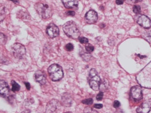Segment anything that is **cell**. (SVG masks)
I'll return each mask as SVG.
<instances>
[{"instance_id": "9c48e42d", "label": "cell", "mask_w": 151, "mask_h": 113, "mask_svg": "<svg viewBox=\"0 0 151 113\" xmlns=\"http://www.w3.org/2000/svg\"><path fill=\"white\" fill-rule=\"evenodd\" d=\"M47 34L48 36L50 38H55L58 36L59 34V29L57 26L55 24L51 23L47 26Z\"/></svg>"}, {"instance_id": "277c9868", "label": "cell", "mask_w": 151, "mask_h": 113, "mask_svg": "<svg viewBox=\"0 0 151 113\" xmlns=\"http://www.w3.org/2000/svg\"><path fill=\"white\" fill-rule=\"evenodd\" d=\"M35 9L40 17L44 19H49L52 16V9L47 4L39 2L35 5Z\"/></svg>"}, {"instance_id": "7a4b0ae2", "label": "cell", "mask_w": 151, "mask_h": 113, "mask_svg": "<svg viewBox=\"0 0 151 113\" xmlns=\"http://www.w3.org/2000/svg\"><path fill=\"white\" fill-rule=\"evenodd\" d=\"M88 82L90 87L94 91H98L100 88L101 79L96 69H91L89 73Z\"/></svg>"}, {"instance_id": "83f0119b", "label": "cell", "mask_w": 151, "mask_h": 113, "mask_svg": "<svg viewBox=\"0 0 151 113\" xmlns=\"http://www.w3.org/2000/svg\"><path fill=\"white\" fill-rule=\"evenodd\" d=\"M129 3H131V4H135V3H137L140 0H127Z\"/></svg>"}, {"instance_id": "6da1fadb", "label": "cell", "mask_w": 151, "mask_h": 113, "mask_svg": "<svg viewBox=\"0 0 151 113\" xmlns=\"http://www.w3.org/2000/svg\"><path fill=\"white\" fill-rule=\"evenodd\" d=\"M63 31L68 37L77 39L80 35L79 29L73 21H68L63 25Z\"/></svg>"}, {"instance_id": "ba28073f", "label": "cell", "mask_w": 151, "mask_h": 113, "mask_svg": "<svg viewBox=\"0 0 151 113\" xmlns=\"http://www.w3.org/2000/svg\"><path fill=\"white\" fill-rule=\"evenodd\" d=\"M85 20L89 24H93L98 21V13L95 11L90 10L85 15Z\"/></svg>"}, {"instance_id": "5bb4252c", "label": "cell", "mask_w": 151, "mask_h": 113, "mask_svg": "<svg viewBox=\"0 0 151 113\" xmlns=\"http://www.w3.org/2000/svg\"><path fill=\"white\" fill-rule=\"evenodd\" d=\"M62 1L66 8L72 9L78 6L79 0H62Z\"/></svg>"}, {"instance_id": "7c38bea8", "label": "cell", "mask_w": 151, "mask_h": 113, "mask_svg": "<svg viewBox=\"0 0 151 113\" xmlns=\"http://www.w3.org/2000/svg\"><path fill=\"white\" fill-rule=\"evenodd\" d=\"M59 102L55 99H52V101H49L47 106V109H46V112H55L57 109L58 107L59 106Z\"/></svg>"}, {"instance_id": "ac0fdd59", "label": "cell", "mask_w": 151, "mask_h": 113, "mask_svg": "<svg viewBox=\"0 0 151 113\" xmlns=\"http://www.w3.org/2000/svg\"><path fill=\"white\" fill-rule=\"evenodd\" d=\"M82 103L87 104V105H91V104L93 103V99L91 98L86 99H85V100L82 101Z\"/></svg>"}, {"instance_id": "7402d4cb", "label": "cell", "mask_w": 151, "mask_h": 113, "mask_svg": "<svg viewBox=\"0 0 151 113\" xmlns=\"http://www.w3.org/2000/svg\"><path fill=\"white\" fill-rule=\"evenodd\" d=\"M7 41V38L4 34L1 33V44H5Z\"/></svg>"}, {"instance_id": "8fae6325", "label": "cell", "mask_w": 151, "mask_h": 113, "mask_svg": "<svg viewBox=\"0 0 151 113\" xmlns=\"http://www.w3.org/2000/svg\"><path fill=\"white\" fill-rule=\"evenodd\" d=\"M151 110V101H145L138 109H137V112L147 113Z\"/></svg>"}, {"instance_id": "5b68a950", "label": "cell", "mask_w": 151, "mask_h": 113, "mask_svg": "<svg viewBox=\"0 0 151 113\" xmlns=\"http://www.w3.org/2000/svg\"><path fill=\"white\" fill-rule=\"evenodd\" d=\"M12 50L13 56L18 59L22 58L25 56L26 52L25 46L19 43H16V44H13Z\"/></svg>"}, {"instance_id": "cb8c5ba5", "label": "cell", "mask_w": 151, "mask_h": 113, "mask_svg": "<svg viewBox=\"0 0 151 113\" xmlns=\"http://www.w3.org/2000/svg\"><path fill=\"white\" fill-rule=\"evenodd\" d=\"M103 97H104V93H103V92H101H101H99L98 93V95H97L96 99L98 101H101V100H102Z\"/></svg>"}, {"instance_id": "52a82bcc", "label": "cell", "mask_w": 151, "mask_h": 113, "mask_svg": "<svg viewBox=\"0 0 151 113\" xmlns=\"http://www.w3.org/2000/svg\"><path fill=\"white\" fill-rule=\"evenodd\" d=\"M131 97L134 101H141L142 98V88L139 86H134L131 89Z\"/></svg>"}, {"instance_id": "f1b7e54d", "label": "cell", "mask_w": 151, "mask_h": 113, "mask_svg": "<svg viewBox=\"0 0 151 113\" xmlns=\"http://www.w3.org/2000/svg\"><path fill=\"white\" fill-rule=\"evenodd\" d=\"M124 2V0H116V4L117 5H122Z\"/></svg>"}, {"instance_id": "30bf717a", "label": "cell", "mask_w": 151, "mask_h": 113, "mask_svg": "<svg viewBox=\"0 0 151 113\" xmlns=\"http://www.w3.org/2000/svg\"><path fill=\"white\" fill-rule=\"evenodd\" d=\"M10 91L9 86L7 83L4 80H1L0 82V94L1 97L5 98H7L9 96Z\"/></svg>"}, {"instance_id": "2e32d148", "label": "cell", "mask_w": 151, "mask_h": 113, "mask_svg": "<svg viewBox=\"0 0 151 113\" xmlns=\"http://www.w3.org/2000/svg\"><path fill=\"white\" fill-rule=\"evenodd\" d=\"M68 95H67V97L63 96L66 99V101H63V104H64V105L70 106L71 103H72V99L70 97H68Z\"/></svg>"}, {"instance_id": "e0dca14e", "label": "cell", "mask_w": 151, "mask_h": 113, "mask_svg": "<svg viewBox=\"0 0 151 113\" xmlns=\"http://www.w3.org/2000/svg\"><path fill=\"white\" fill-rule=\"evenodd\" d=\"M86 50L88 53H91L94 50V47L91 44H88L86 46Z\"/></svg>"}, {"instance_id": "d6986e66", "label": "cell", "mask_w": 151, "mask_h": 113, "mask_svg": "<svg viewBox=\"0 0 151 113\" xmlns=\"http://www.w3.org/2000/svg\"><path fill=\"white\" fill-rule=\"evenodd\" d=\"M133 11L134 13H136V14H139V13H141V7L139 5H134L133 8Z\"/></svg>"}, {"instance_id": "3957f363", "label": "cell", "mask_w": 151, "mask_h": 113, "mask_svg": "<svg viewBox=\"0 0 151 113\" xmlns=\"http://www.w3.org/2000/svg\"><path fill=\"white\" fill-rule=\"evenodd\" d=\"M48 72L50 79L54 82H57L63 77V68L58 64H52L48 69Z\"/></svg>"}, {"instance_id": "8992f818", "label": "cell", "mask_w": 151, "mask_h": 113, "mask_svg": "<svg viewBox=\"0 0 151 113\" xmlns=\"http://www.w3.org/2000/svg\"><path fill=\"white\" fill-rule=\"evenodd\" d=\"M137 23L140 26L145 29H149L151 27V21L150 19L144 15H138L135 17Z\"/></svg>"}, {"instance_id": "9a60e30c", "label": "cell", "mask_w": 151, "mask_h": 113, "mask_svg": "<svg viewBox=\"0 0 151 113\" xmlns=\"http://www.w3.org/2000/svg\"><path fill=\"white\" fill-rule=\"evenodd\" d=\"M12 91L13 92H16V91H19L20 89V85L18 84L17 83H16L15 81H12Z\"/></svg>"}, {"instance_id": "4dcf8cb0", "label": "cell", "mask_w": 151, "mask_h": 113, "mask_svg": "<svg viewBox=\"0 0 151 113\" xmlns=\"http://www.w3.org/2000/svg\"><path fill=\"white\" fill-rule=\"evenodd\" d=\"M11 1H13L15 4H18V1H16V0H11Z\"/></svg>"}, {"instance_id": "ffe728a7", "label": "cell", "mask_w": 151, "mask_h": 113, "mask_svg": "<svg viewBox=\"0 0 151 113\" xmlns=\"http://www.w3.org/2000/svg\"><path fill=\"white\" fill-rule=\"evenodd\" d=\"M79 41L82 44H88V39L87 38L85 37H80L79 38Z\"/></svg>"}, {"instance_id": "603a6c76", "label": "cell", "mask_w": 151, "mask_h": 113, "mask_svg": "<svg viewBox=\"0 0 151 113\" xmlns=\"http://www.w3.org/2000/svg\"><path fill=\"white\" fill-rule=\"evenodd\" d=\"M66 49L67 51H72L74 49L73 44H72L71 43H68V44H66Z\"/></svg>"}, {"instance_id": "f546056e", "label": "cell", "mask_w": 151, "mask_h": 113, "mask_svg": "<svg viewBox=\"0 0 151 113\" xmlns=\"http://www.w3.org/2000/svg\"><path fill=\"white\" fill-rule=\"evenodd\" d=\"M25 85H26V87H27V90H29V89H30V88H31V85H30V84H29V83L28 82H25Z\"/></svg>"}, {"instance_id": "4316f807", "label": "cell", "mask_w": 151, "mask_h": 113, "mask_svg": "<svg viewBox=\"0 0 151 113\" xmlns=\"http://www.w3.org/2000/svg\"><path fill=\"white\" fill-rule=\"evenodd\" d=\"M66 15L68 16H74L75 13L74 11H69L66 12Z\"/></svg>"}, {"instance_id": "4fadbf2b", "label": "cell", "mask_w": 151, "mask_h": 113, "mask_svg": "<svg viewBox=\"0 0 151 113\" xmlns=\"http://www.w3.org/2000/svg\"><path fill=\"white\" fill-rule=\"evenodd\" d=\"M35 77L38 83H39L41 85H45L47 83V78L45 75L42 73L41 71H38L35 74Z\"/></svg>"}, {"instance_id": "484cf974", "label": "cell", "mask_w": 151, "mask_h": 113, "mask_svg": "<svg viewBox=\"0 0 151 113\" xmlns=\"http://www.w3.org/2000/svg\"><path fill=\"white\" fill-rule=\"evenodd\" d=\"M102 107H103V105H102L101 104H96L95 105H94V108L95 109H101Z\"/></svg>"}, {"instance_id": "d4e9b609", "label": "cell", "mask_w": 151, "mask_h": 113, "mask_svg": "<svg viewBox=\"0 0 151 113\" xmlns=\"http://www.w3.org/2000/svg\"><path fill=\"white\" fill-rule=\"evenodd\" d=\"M113 107H114L115 108H119V107H120V103L118 101H115L114 102V103H113Z\"/></svg>"}, {"instance_id": "44dd1931", "label": "cell", "mask_w": 151, "mask_h": 113, "mask_svg": "<svg viewBox=\"0 0 151 113\" xmlns=\"http://www.w3.org/2000/svg\"><path fill=\"white\" fill-rule=\"evenodd\" d=\"M82 57L83 58V59L85 61H88V60H90V59L91 58V56L89 54L83 53V54L82 55Z\"/></svg>"}]
</instances>
